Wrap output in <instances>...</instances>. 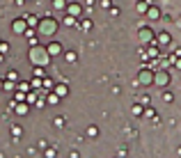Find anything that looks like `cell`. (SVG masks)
Masks as SVG:
<instances>
[{"instance_id":"7a4b0ae2","label":"cell","mask_w":181,"mask_h":158,"mask_svg":"<svg viewBox=\"0 0 181 158\" xmlns=\"http://www.w3.org/2000/svg\"><path fill=\"white\" fill-rule=\"evenodd\" d=\"M23 21H14V32H23Z\"/></svg>"},{"instance_id":"5b68a950","label":"cell","mask_w":181,"mask_h":158,"mask_svg":"<svg viewBox=\"0 0 181 158\" xmlns=\"http://www.w3.org/2000/svg\"><path fill=\"white\" fill-rule=\"evenodd\" d=\"M12 133H14V137H21V128L14 126V128H12Z\"/></svg>"},{"instance_id":"3957f363","label":"cell","mask_w":181,"mask_h":158,"mask_svg":"<svg viewBox=\"0 0 181 158\" xmlns=\"http://www.w3.org/2000/svg\"><path fill=\"white\" fill-rule=\"evenodd\" d=\"M140 83H145V85L151 83V76H149V73H140Z\"/></svg>"},{"instance_id":"6da1fadb","label":"cell","mask_w":181,"mask_h":158,"mask_svg":"<svg viewBox=\"0 0 181 158\" xmlns=\"http://www.w3.org/2000/svg\"><path fill=\"white\" fill-rule=\"evenodd\" d=\"M156 83H158L160 87H163V85H167V83H170V78H167V73H160V76L156 78Z\"/></svg>"},{"instance_id":"52a82bcc","label":"cell","mask_w":181,"mask_h":158,"mask_svg":"<svg viewBox=\"0 0 181 158\" xmlns=\"http://www.w3.org/2000/svg\"><path fill=\"white\" fill-rule=\"evenodd\" d=\"M0 62H2V55H0Z\"/></svg>"},{"instance_id":"8992f818","label":"cell","mask_w":181,"mask_h":158,"mask_svg":"<svg viewBox=\"0 0 181 158\" xmlns=\"http://www.w3.org/2000/svg\"><path fill=\"white\" fill-rule=\"evenodd\" d=\"M46 158H55V149H48V151H46Z\"/></svg>"},{"instance_id":"277c9868","label":"cell","mask_w":181,"mask_h":158,"mask_svg":"<svg viewBox=\"0 0 181 158\" xmlns=\"http://www.w3.org/2000/svg\"><path fill=\"white\" fill-rule=\"evenodd\" d=\"M48 53H53V55H55V53H60V46H58V44H53V46H48Z\"/></svg>"}]
</instances>
